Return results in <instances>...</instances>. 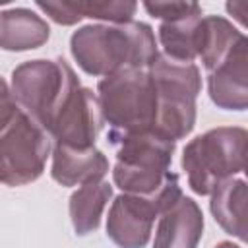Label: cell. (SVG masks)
Wrapping results in <instances>:
<instances>
[{
    "label": "cell",
    "instance_id": "obj_1",
    "mask_svg": "<svg viewBox=\"0 0 248 248\" xmlns=\"http://www.w3.org/2000/svg\"><path fill=\"white\" fill-rule=\"evenodd\" d=\"M70 52L78 66L95 78L120 70H149L161 54L153 29L143 21L83 25L72 33Z\"/></svg>",
    "mask_w": 248,
    "mask_h": 248
},
{
    "label": "cell",
    "instance_id": "obj_2",
    "mask_svg": "<svg viewBox=\"0 0 248 248\" xmlns=\"http://www.w3.org/2000/svg\"><path fill=\"white\" fill-rule=\"evenodd\" d=\"M50 134L14 99L2 81L0 101V178L6 186H25L37 180L52 149Z\"/></svg>",
    "mask_w": 248,
    "mask_h": 248
},
{
    "label": "cell",
    "instance_id": "obj_3",
    "mask_svg": "<svg viewBox=\"0 0 248 248\" xmlns=\"http://www.w3.org/2000/svg\"><path fill=\"white\" fill-rule=\"evenodd\" d=\"M116 145L112 180L124 194L155 198L178 178V174L170 172L176 141L147 130L124 136Z\"/></svg>",
    "mask_w": 248,
    "mask_h": 248
},
{
    "label": "cell",
    "instance_id": "obj_4",
    "mask_svg": "<svg viewBox=\"0 0 248 248\" xmlns=\"http://www.w3.org/2000/svg\"><path fill=\"white\" fill-rule=\"evenodd\" d=\"M110 143L120 138L153 130L157 118V91L149 70H120L97 83Z\"/></svg>",
    "mask_w": 248,
    "mask_h": 248
},
{
    "label": "cell",
    "instance_id": "obj_5",
    "mask_svg": "<svg viewBox=\"0 0 248 248\" xmlns=\"http://www.w3.org/2000/svg\"><path fill=\"white\" fill-rule=\"evenodd\" d=\"M246 140L248 130L240 126H219L190 140L180 161L190 190L211 196L221 182L240 172Z\"/></svg>",
    "mask_w": 248,
    "mask_h": 248
},
{
    "label": "cell",
    "instance_id": "obj_6",
    "mask_svg": "<svg viewBox=\"0 0 248 248\" xmlns=\"http://www.w3.org/2000/svg\"><path fill=\"white\" fill-rule=\"evenodd\" d=\"M157 91V118L153 132L176 141L196 126V99L202 91V76L196 64L170 60L165 54L149 68Z\"/></svg>",
    "mask_w": 248,
    "mask_h": 248
},
{
    "label": "cell",
    "instance_id": "obj_7",
    "mask_svg": "<svg viewBox=\"0 0 248 248\" xmlns=\"http://www.w3.org/2000/svg\"><path fill=\"white\" fill-rule=\"evenodd\" d=\"M78 87H81L79 79L64 58L27 60L14 68L10 83L16 103L46 132L56 112Z\"/></svg>",
    "mask_w": 248,
    "mask_h": 248
},
{
    "label": "cell",
    "instance_id": "obj_8",
    "mask_svg": "<svg viewBox=\"0 0 248 248\" xmlns=\"http://www.w3.org/2000/svg\"><path fill=\"white\" fill-rule=\"evenodd\" d=\"M178 198L165 190L155 198L120 194L114 198L107 217V236L118 248H143L153 232V223Z\"/></svg>",
    "mask_w": 248,
    "mask_h": 248
},
{
    "label": "cell",
    "instance_id": "obj_9",
    "mask_svg": "<svg viewBox=\"0 0 248 248\" xmlns=\"http://www.w3.org/2000/svg\"><path fill=\"white\" fill-rule=\"evenodd\" d=\"M105 124L99 97L89 87H78L48 124L54 143L76 149L95 147V140Z\"/></svg>",
    "mask_w": 248,
    "mask_h": 248
},
{
    "label": "cell",
    "instance_id": "obj_10",
    "mask_svg": "<svg viewBox=\"0 0 248 248\" xmlns=\"http://www.w3.org/2000/svg\"><path fill=\"white\" fill-rule=\"evenodd\" d=\"M207 93L223 110H248V37L242 35L225 60L207 72Z\"/></svg>",
    "mask_w": 248,
    "mask_h": 248
},
{
    "label": "cell",
    "instance_id": "obj_11",
    "mask_svg": "<svg viewBox=\"0 0 248 248\" xmlns=\"http://www.w3.org/2000/svg\"><path fill=\"white\" fill-rule=\"evenodd\" d=\"M203 234V213L200 205L180 196L159 215L153 248H198Z\"/></svg>",
    "mask_w": 248,
    "mask_h": 248
},
{
    "label": "cell",
    "instance_id": "obj_12",
    "mask_svg": "<svg viewBox=\"0 0 248 248\" xmlns=\"http://www.w3.org/2000/svg\"><path fill=\"white\" fill-rule=\"evenodd\" d=\"M108 172V159L97 147L76 149L70 145L54 143L50 176L60 186H85L101 182Z\"/></svg>",
    "mask_w": 248,
    "mask_h": 248
},
{
    "label": "cell",
    "instance_id": "obj_13",
    "mask_svg": "<svg viewBox=\"0 0 248 248\" xmlns=\"http://www.w3.org/2000/svg\"><path fill=\"white\" fill-rule=\"evenodd\" d=\"M209 209L217 225L231 236L242 242L248 236V182L240 178H229L221 182L209 202Z\"/></svg>",
    "mask_w": 248,
    "mask_h": 248
},
{
    "label": "cell",
    "instance_id": "obj_14",
    "mask_svg": "<svg viewBox=\"0 0 248 248\" xmlns=\"http://www.w3.org/2000/svg\"><path fill=\"white\" fill-rule=\"evenodd\" d=\"M48 37V23L27 8H12L0 14V46L8 52L39 48Z\"/></svg>",
    "mask_w": 248,
    "mask_h": 248
},
{
    "label": "cell",
    "instance_id": "obj_15",
    "mask_svg": "<svg viewBox=\"0 0 248 248\" xmlns=\"http://www.w3.org/2000/svg\"><path fill=\"white\" fill-rule=\"evenodd\" d=\"M202 17L203 16H190L176 21H163L157 29L163 54L176 62L194 64V60L200 58Z\"/></svg>",
    "mask_w": 248,
    "mask_h": 248
},
{
    "label": "cell",
    "instance_id": "obj_16",
    "mask_svg": "<svg viewBox=\"0 0 248 248\" xmlns=\"http://www.w3.org/2000/svg\"><path fill=\"white\" fill-rule=\"evenodd\" d=\"M112 198V186L105 180L79 186L70 196V219L76 234L85 236L99 229L103 211Z\"/></svg>",
    "mask_w": 248,
    "mask_h": 248
},
{
    "label": "cell",
    "instance_id": "obj_17",
    "mask_svg": "<svg viewBox=\"0 0 248 248\" xmlns=\"http://www.w3.org/2000/svg\"><path fill=\"white\" fill-rule=\"evenodd\" d=\"M242 33L221 16H203L202 17V39H200V58L207 72L215 70Z\"/></svg>",
    "mask_w": 248,
    "mask_h": 248
},
{
    "label": "cell",
    "instance_id": "obj_18",
    "mask_svg": "<svg viewBox=\"0 0 248 248\" xmlns=\"http://www.w3.org/2000/svg\"><path fill=\"white\" fill-rule=\"evenodd\" d=\"M78 6L83 17L108 21L112 25L134 21L132 17L138 10V4L130 0H78Z\"/></svg>",
    "mask_w": 248,
    "mask_h": 248
},
{
    "label": "cell",
    "instance_id": "obj_19",
    "mask_svg": "<svg viewBox=\"0 0 248 248\" xmlns=\"http://www.w3.org/2000/svg\"><path fill=\"white\" fill-rule=\"evenodd\" d=\"M149 16L161 21H176L190 16H202V6L196 2H143Z\"/></svg>",
    "mask_w": 248,
    "mask_h": 248
},
{
    "label": "cell",
    "instance_id": "obj_20",
    "mask_svg": "<svg viewBox=\"0 0 248 248\" xmlns=\"http://www.w3.org/2000/svg\"><path fill=\"white\" fill-rule=\"evenodd\" d=\"M35 6L58 25H76L83 19V16L79 12V6H78V0H62V2L37 0Z\"/></svg>",
    "mask_w": 248,
    "mask_h": 248
},
{
    "label": "cell",
    "instance_id": "obj_21",
    "mask_svg": "<svg viewBox=\"0 0 248 248\" xmlns=\"http://www.w3.org/2000/svg\"><path fill=\"white\" fill-rule=\"evenodd\" d=\"M225 10L232 19H236L240 25L248 27V0H229L225 4Z\"/></svg>",
    "mask_w": 248,
    "mask_h": 248
},
{
    "label": "cell",
    "instance_id": "obj_22",
    "mask_svg": "<svg viewBox=\"0 0 248 248\" xmlns=\"http://www.w3.org/2000/svg\"><path fill=\"white\" fill-rule=\"evenodd\" d=\"M242 172L246 174L248 178V140H246V145H244V157H242Z\"/></svg>",
    "mask_w": 248,
    "mask_h": 248
},
{
    "label": "cell",
    "instance_id": "obj_23",
    "mask_svg": "<svg viewBox=\"0 0 248 248\" xmlns=\"http://www.w3.org/2000/svg\"><path fill=\"white\" fill-rule=\"evenodd\" d=\"M215 248H240L238 244H234V242H229V240H223V242H219Z\"/></svg>",
    "mask_w": 248,
    "mask_h": 248
},
{
    "label": "cell",
    "instance_id": "obj_24",
    "mask_svg": "<svg viewBox=\"0 0 248 248\" xmlns=\"http://www.w3.org/2000/svg\"><path fill=\"white\" fill-rule=\"evenodd\" d=\"M244 242H246V244H248V236H246V240H244Z\"/></svg>",
    "mask_w": 248,
    "mask_h": 248
}]
</instances>
